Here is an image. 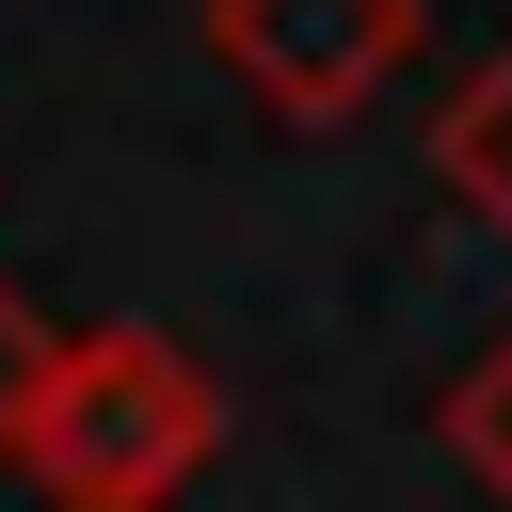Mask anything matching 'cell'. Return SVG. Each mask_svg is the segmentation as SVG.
<instances>
[{"label":"cell","instance_id":"obj_1","mask_svg":"<svg viewBox=\"0 0 512 512\" xmlns=\"http://www.w3.org/2000/svg\"><path fill=\"white\" fill-rule=\"evenodd\" d=\"M224 464V384L160 320H80L48 336V384L16 416V480L48 512H176Z\"/></svg>","mask_w":512,"mask_h":512},{"label":"cell","instance_id":"obj_2","mask_svg":"<svg viewBox=\"0 0 512 512\" xmlns=\"http://www.w3.org/2000/svg\"><path fill=\"white\" fill-rule=\"evenodd\" d=\"M416 0H208V64L272 112V128H352L384 112V80L416 64Z\"/></svg>","mask_w":512,"mask_h":512},{"label":"cell","instance_id":"obj_3","mask_svg":"<svg viewBox=\"0 0 512 512\" xmlns=\"http://www.w3.org/2000/svg\"><path fill=\"white\" fill-rule=\"evenodd\" d=\"M432 176H448V208H464V224H496V240H512V32L448 80V112H432Z\"/></svg>","mask_w":512,"mask_h":512},{"label":"cell","instance_id":"obj_4","mask_svg":"<svg viewBox=\"0 0 512 512\" xmlns=\"http://www.w3.org/2000/svg\"><path fill=\"white\" fill-rule=\"evenodd\" d=\"M432 448H448L480 496H512V336H496V352H464V368L432 384Z\"/></svg>","mask_w":512,"mask_h":512},{"label":"cell","instance_id":"obj_5","mask_svg":"<svg viewBox=\"0 0 512 512\" xmlns=\"http://www.w3.org/2000/svg\"><path fill=\"white\" fill-rule=\"evenodd\" d=\"M32 384H48V320H32V288L0 272V464H16V416H32Z\"/></svg>","mask_w":512,"mask_h":512}]
</instances>
